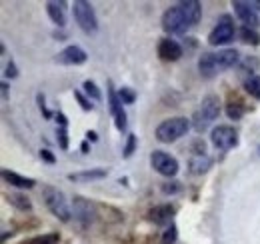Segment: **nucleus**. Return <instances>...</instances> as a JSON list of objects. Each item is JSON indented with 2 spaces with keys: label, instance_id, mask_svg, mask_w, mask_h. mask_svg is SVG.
Listing matches in <instances>:
<instances>
[{
  "label": "nucleus",
  "instance_id": "f257e3e1",
  "mask_svg": "<svg viewBox=\"0 0 260 244\" xmlns=\"http://www.w3.org/2000/svg\"><path fill=\"white\" fill-rule=\"evenodd\" d=\"M238 58H240V54L234 48L218 50V52H204L198 58V70L204 78H212L228 68H232L238 62Z\"/></svg>",
  "mask_w": 260,
  "mask_h": 244
},
{
  "label": "nucleus",
  "instance_id": "f03ea898",
  "mask_svg": "<svg viewBox=\"0 0 260 244\" xmlns=\"http://www.w3.org/2000/svg\"><path fill=\"white\" fill-rule=\"evenodd\" d=\"M220 114V100L214 94H208L202 98L200 106L196 108L194 116H192V126L196 132H204L212 122L218 118Z\"/></svg>",
  "mask_w": 260,
  "mask_h": 244
},
{
  "label": "nucleus",
  "instance_id": "7ed1b4c3",
  "mask_svg": "<svg viewBox=\"0 0 260 244\" xmlns=\"http://www.w3.org/2000/svg\"><path fill=\"white\" fill-rule=\"evenodd\" d=\"M190 128V120L184 116H176V118H168L158 124L156 128V138L160 142H174L178 138H182Z\"/></svg>",
  "mask_w": 260,
  "mask_h": 244
},
{
  "label": "nucleus",
  "instance_id": "20e7f679",
  "mask_svg": "<svg viewBox=\"0 0 260 244\" xmlns=\"http://www.w3.org/2000/svg\"><path fill=\"white\" fill-rule=\"evenodd\" d=\"M44 202L48 206V210L54 214L56 218H60L62 222H68L70 216H72V210L68 206V200H66L64 192H60L58 188H44Z\"/></svg>",
  "mask_w": 260,
  "mask_h": 244
},
{
  "label": "nucleus",
  "instance_id": "39448f33",
  "mask_svg": "<svg viewBox=\"0 0 260 244\" xmlns=\"http://www.w3.org/2000/svg\"><path fill=\"white\" fill-rule=\"evenodd\" d=\"M72 12H74V20L78 22V26H80L82 30L86 32V34H96L98 32L96 14H94L90 2L76 0L74 6H72Z\"/></svg>",
  "mask_w": 260,
  "mask_h": 244
},
{
  "label": "nucleus",
  "instance_id": "423d86ee",
  "mask_svg": "<svg viewBox=\"0 0 260 244\" xmlns=\"http://www.w3.org/2000/svg\"><path fill=\"white\" fill-rule=\"evenodd\" d=\"M162 28L168 32V34H184L188 28H192V26L188 24V20H186V16H184L180 4L168 8L162 14Z\"/></svg>",
  "mask_w": 260,
  "mask_h": 244
},
{
  "label": "nucleus",
  "instance_id": "0eeeda50",
  "mask_svg": "<svg viewBox=\"0 0 260 244\" xmlns=\"http://www.w3.org/2000/svg\"><path fill=\"white\" fill-rule=\"evenodd\" d=\"M234 20H232V16L230 14H222L220 18H218V22H216V26L212 28L210 32V36H208V42L212 44V46H220V44H228L232 38H234Z\"/></svg>",
  "mask_w": 260,
  "mask_h": 244
},
{
  "label": "nucleus",
  "instance_id": "6e6552de",
  "mask_svg": "<svg viewBox=\"0 0 260 244\" xmlns=\"http://www.w3.org/2000/svg\"><path fill=\"white\" fill-rule=\"evenodd\" d=\"M210 140L214 144V148L218 150H232L238 146V132L232 126H216L210 134Z\"/></svg>",
  "mask_w": 260,
  "mask_h": 244
},
{
  "label": "nucleus",
  "instance_id": "1a4fd4ad",
  "mask_svg": "<svg viewBox=\"0 0 260 244\" xmlns=\"http://www.w3.org/2000/svg\"><path fill=\"white\" fill-rule=\"evenodd\" d=\"M150 166L162 176H174L178 172V160L162 150H154L150 154Z\"/></svg>",
  "mask_w": 260,
  "mask_h": 244
},
{
  "label": "nucleus",
  "instance_id": "9d476101",
  "mask_svg": "<svg viewBox=\"0 0 260 244\" xmlns=\"http://www.w3.org/2000/svg\"><path fill=\"white\" fill-rule=\"evenodd\" d=\"M108 104H110V112L114 116V124L120 132L126 130V112L122 108V100L118 96V92L112 88V84H108Z\"/></svg>",
  "mask_w": 260,
  "mask_h": 244
},
{
  "label": "nucleus",
  "instance_id": "9b49d317",
  "mask_svg": "<svg viewBox=\"0 0 260 244\" xmlns=\"http://www.w3.org/2000/svg\"><path fill=\"white\" fill-rule=\"evenodd\" d=\"M72 214L78 222L82 224H90L96 216V210H94V204L82 196H74V202H72Z\"/></svg>",
  "mask_w": 260,
  "mask_h": 244
},
{
  "label": "nucleus",
  "instance_id": "f8f14e48",
  "mask_svg": "<svg viewBox=\"0 0 260 244\" xmlns=\"http://www.w3.org/2000/svg\"><path fill=\"white\" fill-rule=\"evenodd\" d=\"M232 8H234L236 16L244 22V26H248V28H256V24H258V16H256V10H254V6H252L250 2L234 0V2H232Z\"/></svg>",
  "mask_w": 260,
  "mask_h": 244
},
{
  "label": "nucleus",
  "instance_id": "ddd939ff",
  "mask_svg": "<svg viewBox=\"0 0 260 244\" xmlns=\"http://www.w3.org/2000/svg\"><path fill=\"white\" fill-rule=\"evenodd\" d=\"M86 58H88V54H86L80 46H76V44L66 46L62 52H58V54H56V62H60V64H68V66L84 64Z\"/></svg>",
  "mask_w": 260,
  "mask_h": 244
},
{
  "label": "nucleus",
  "instance_id": "4468645a",
  "mask_svg": "<svg viewBox=\"0 0 260 244\" xmlns=\"http://www.w3.org/2000/svg\"><path fill=\"white\" fill-rule=\"evenodd\" d=\"M158 56L164 62H176L182 56V46L176 40L164 38V40H160V44H158Z\"/></svg>",
  "mask_w": 260,
  "mask_h": 244
},
{
  "label": "nucleus",
  "instance_id": "2eb2a0df",
  "mask_svg": "<svg viewBox=\"0 0 260 244\" xmlns=\"http://www.w3.org/2000/svg\"><path fill=\"white\" fill-rule=\"evenodd\" d=\"M150 220L154 222V224H172L170 220H172V216H174V206H170V204H162V206H154L150 212Z\"/></svg>",
  "mask_w": 260,
  "mask_h": 244
},
{
  "label": "nucleus",
  "instance_id": "dca6fc26",
  "mask_svg": "<svg viewBox=\"0 0 260 244\" xmlns=\"http://www.w3.org/2000/svg\"><path fill=\"white\" fill-rule=\"evenodd\" d=\"M180 8H182V12H184L188 24H190V26H196L198 20H200V16H202L200 2H196V0H186V2H180Z\"/></svg>",
  "mask_w": 260,
  "mask_h": 244
},
{
  "label": "nucleus",
  "instance_id": "f3484780",
  "mask_svg": "<svg viewBox=\"0 0 260 244\" xmlns=\"http://www.w3.org/2000/svg\"><path fill=\"white\" fill-rule=\"evenodd\" d=\"M64 2H48L46 4V12L50 16V20L56 24V26H64L66 24V14H64Z\"/></svg>",
  "mask_w": 260,
  "mask_h": 244
},
{
  "label": "nucleus",
  "instance_id": "a211bd4d",
  "mask_svg": "<svg viewBox=\"0 0 260 244\" xmlns=\"http://www.w3.org/2000/svg\"><path fill=\"white\" fill-rule=\"evenodd\" d=\"M106 170L104 168H92V170H84V172H76V174H68V180L72 182H88V180H102L106 178Z\"/></svg>",
  "mask_w": 260,
  "mask_h": 244
},
{
  "label": "nucleus",
  "instance_id": "6ab92c4d",
  "mask_svg": "<svg viewBox=\"0 0 260 244\" xmlns=\"http://www.w3.org/2000/svg\"><path fill=\"white\" fill-rule=\"evenodd\" d=\"M2 178L6 180V182L10 184V186H16V188H32L36 180L34 178H26V176H20V174H16V172H10V170H2Z\"/></svg>",
  "mask_w": 260,
  "mask_h": 244
},
{
  "label": "nucleus",
  "instance_id": "aec40b11",
  "mask_svg": "<svg viewBox=\"0 0 260 244\" xmlns=\"http://www.w3.org/2000/svg\"><path fill=\"white\" fill-rule=\"evenodd\" d=\"M210 166H212V160L206 154H194L190 160V172L192 174H204L210 170Z\"/></svg>",
  "mask_w": 260,
  "mask_h": 244
},
{
  "label": "nucleus",
  "instance_id": "412c9836",
  "mask_svg": "<svg viewBox=\"0 0 260 244\" xmlns=\"http://www.w3.org/2000/svg\"><path fill=\"white\" fill-rule=\"evenodd\" d=\"M244 90L248 92L252 98L260 100V76L258 74H250L244 78Z\"/></svg>",
  "mask_w": 260,
  "mask_h": 244
},
{
  "label": "nucleus",
  "instance_id": "4be33fe9",
  "mask_svg": "<svg viewBox=\"0 0 260 244\" xmlns=\"http://www.w3.org/2000/svg\"><path fill=\"white\" fill-rule=\"evenodd\" d=\"M240 40H242V42H246V44L258 46V44H260V34L256 32V28L242 26V28H240Z\"/></svg>",
  "mask_w": 260,
  "mask_h": 244
},
{
  "label": "nucleus",
  "instance_id": "5701e85b",
  "mask_svg": "<svg viewBox=\"0 0 260 244\" xmlns=\"http://www.w3.org/2000/svg\"><path fill=\"white\" fill-rule=\"evenodd\" d=\"M6 198H8V202H10L12 206H16L18 210H30V208H32L30 200H28L24 194H8Z\"/></svg>",
  "mask_w": 260,
  "mask_h": 244
},
{
  "label": "nucleus",
  "instance_id": "b1692460",
  "mask_svg": "<svg viewBox=\"0 0 260 244\" xmlns=\"http://www.w3.org/2000/svg\"><path fill=\"white\" fill-rule=\"evenodd\" d=\"M244 104L242 102H228L226 106V114L230 120H240L242 118V114H244Z\"/></svg>",
  "mask_w": 260,
  "mask_h": 244
},
{
  "label": "nucleus",
  "instance_id": "393cba45",
  "mask_svg": "<svg viewBox=\"0 0 260 244\" xmlns=\"http://www.w3.org/2000/svg\"><path fill=\"white\" fill-rule=\"evenodd\" d=\"M60 242V234L58 232H50V234H42V236H34L26 244H58Z\"/></svg>",
  "mask_w": 260,
  "mask_h": 244
},
{
  "label": "nucleus",
  "instance_id": "a878e982",
  "mask_svg": "<svg viewBox=\"0 0 260 244\" xmlns=\"http://www.w3.org/2000/svg\"><path fill=\"white\" fill-rule=\"evenodd\" d=\"M82 88H84V92H86V94H88L92 100H102V92H100V88H98L92 80H84Z\"/></svg>",
  "mask_w": 260,
  "mask_h": 244
},
{
  "label": "nucleus",
  "instance_id": "bb28decb",
  "mask_svg": "<svg viewBox=\"0 0 260 244\" xmlns=\"http://www.w3.org/2000/svg\"><path fill=\"white\" fill-rule=\"evenodd\" d=\"M176 238H178V228H176L174 224H170V226L162 232V240H160V244H174L176 242Z\"/></svg>",
  "mask_w": 260,
  "mask_h": 244
},
{
  "label": "nucleus",
  "instance_id": "cd10ccee",
  "mask_svg": "<svg viewBox=\"0 0 260 244\" xmlns=\"http://www.w3.org/2000/svg\"><path fill=\"white\" fill-rule=\"evenodd\" d=\"M118 96H120L122 104H134V100H136V92L132 90V88H128V86H122L118 90Z\"/></svg>",
  "mask_w": 260,
  "mask_h": 244
},
{
  "label": "nucleus",
  "instance_id": "c85d7f7f",
  "mask_svg": "<svg viewBox=\"0 0 260 244\" xmlns=\"http://www.w3.org/2000/svg\"><path fill=\"white\" fill-rule=\"evenodd\" d=\"M56 140H58V146L62 150H68V132H66V128H62V126L56 128Z\"/></svg>",
  "mask_w": 260,
  "mask_h": 244
},
{
  "label": "nucleus",
  "instance_id": "c756f323",
  "mask_svg": "<svg viewBox=\"0 0 260 244\" xmlns=\"http://www.w3.org/2000/svg\"><path fill=\"white\" fill-rule=\"evenodd\" d=\"M74 98L78 100V104H80V108H82V110H92V104H90V100H88V98H86L82 92L76 90V92H74Z\"/></svg>",
  "mask_w": 260,
  "mask_h": 244
},
{
  "label": "nucleus",
  "instance_id": "7c9ffc66",
  "mask_svg": "<svg viewBox=\"0 0 260 244\" xmlns=\"http://www.w3.org/2000/svg\"><path fill=\"white\" fill-rule=\"evenodd\" d=\"M136 148V136L134 134H128V140H126V146H124V158H130L132 152Z\"/></svg>",
  "mask_w": 260,
  "mask_h": 244
},
{
  "label": "nucleus",
  "instance_id": "2f4dec72",
  "mask_svg": "<svg viewBox=\"0 0 260 244\" xmlns=\"http://www.w3.org/2000/svg\"><path fill=\"white\" fill-rule=\"evenodd\" d=\"M36 100H38V108H40V112L44 114V118H52V112H50V110L46 108V104H44V94H38Z\"/></svg>",
  "mask_w": 260,
  "mask_h": 244
},
{
  "label": "nucleus",
  "instance_id": "473e14b6",
  "mask_svg": "<svg viewBox=\"0 0 260 244\" xmlns=\"http://www.w3.org/2000/svg\"><path fill=\"white\" fill-rule=\"evenodd\" d=\"M4 76L6 78H16L18 76V68H16V64L10 60L6 64V68H4Z\"/></svg>",
  "mask_w": 260,
  "mask_h": 244
},
{
  "label": "nucleus",
  "instance_id": "72a5a7b5",
  "mask_svg": "<svg viewBox=\"0 0 260 244\" xmlns=\"http://www.w3.org/2000/svg\"><path fill=\"white\" fill-rule=\"evenodd\" d=\"M180 190V184L178 182H164L162 184V192L164 194H174Z\"/></svg>",
  "mask_w": 260,
  "mask_h": 244
},
{
  "label": "nucleus",
  "instance_id": "f704fd0d",
  "mask_svg": "<svg viewBox=\"0 0 260 244\" xmlns=\"http://www.w3.org/2000/svg\"><path fill=\"white\" fill-rule=\"evenodd\" d=\"M40 158L44 160V162H48V164H54L56 162V156L50 152L48 148H44V150H40Z\"/></svg>",
  "mask_w": 260,
  "mask_h": 244
},
{
  "label": "nucleus",
  "instance_id": "c9c22d12",
  "mask_svg": "<svg viewBox=\"0 0 260 244\" xmlns=\"http://www.w3.org/2000/svg\"><path fill=\"white\" fill-rule=\"evenodd\" d=\"M54 118H56V122H58V126L66 128V124H68V118H66L62 112H56V114H54Z\"/></svg>",
  "mask_w": 260,
  "mask_h": 244
},
{
  "label": "nucleus",
  "instance_id": "e433bc0d",
  "mask_svg": "<svg viewBox=\"0 0 260 244\" xmlns=\"http://www.w3.org/2000/svg\"><path fill=\"white\" fill-rule=\"evenodd\" d=\"M0 88H2V100H8V84H6V82H2V84H0Z\"/></svg>",
  "mask_w": 260,
  "mask_h": 244
},
{
  "label": "nucleus",
  "instance_id": "4c0bfd02",
  "mask_svg": "<svg viewBox=\"0 0 260 244\" xmlns=\"http://www.w3.org/2000/svg\"><path fill=\"white\" fill-rule=\"evenodd\" d=\"M86 138H88V140H92V142H96L98 134L94 132V130H88V132H86Z\"/></svg>",
  "mask_w": 260,
  "mask_h": 244
},
{
  "label": "nucleus",
  "instance_id": "58836bf2",
  "mask_svg": "<svg viewBox=\"0 0 260 244\" xmlns=\"http://www.w3.org/2000/svg\"><path fill=\"white\" fill-rule=\"evenodd\" d=\"M80 148H82V152L86 154L88 152V142H82V146H80Z\"/></svg>",
  "mask_w": 260,
  "mask_h": 244
}]
</instances>
